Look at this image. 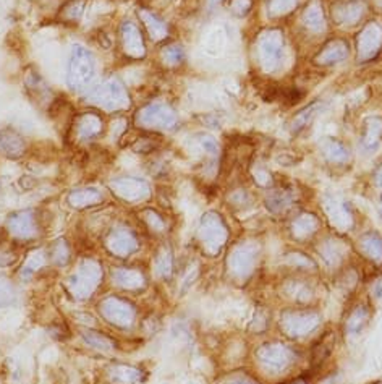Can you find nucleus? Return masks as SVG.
<instances>
[{"mask_svg":"<svg viewBox=\"0 0 382 384\" xmlns=\"http://www.w3.org/2000/svg\"><path fill=\"white\" fill-rule=\"evenodd\" d=\"M112 279L115 286L125 291H141L146 287V275L138 269H115L112 273Z\"/></svg>","mask_w":382,"mask_h":384,"instance_id":"20e7f679","label":"nucleus"},{"mask_svg":"<svg viewBox=\"0 0 382 384\" xmlns=\"http://www.w3.org/2000/svg\"><path fill=\"white\" fill-rule=\"evenodd\" d=\"M13 261H15V256L12 253L0 251V266H10Z\"/></svg>","mask_w":382,"mask_h":384,"instance_id":"4468645a","label":"nucleus"},{"mask_svg":"<svg viewBox=\"0 0 382 384\" xmlns=\"http://www.w3.org/2000/svg\"><path fill=\"white\" fill-rule=\"evenodd\" d=\"M107 378L112 384H136L143 378V372L130 365L113 363L107 368Z\"/></svg>","mask_w":382,"mask_h":384,"instance_id":"39448f33","label":"nucleus"},{"mask_svg":"<svg viewBox=\"0 0 382 384\" xmlns=\"http://www.w3.org/2000/svg\"><path fill=\"white\" fill-rule=\"evenodd\" d=\"M44 264V255L41 251L38 253H34L31 258H28V261H26V264L23 266V269H21V279L23 281H28V279L33 278V274L34 273H38V271L41 269V266Z\"/></svg>","mask_w":382,"mask_h":384,"instance_id":"f8f14e48","label":"nucleus"},{"mask_svg":"<svg viewBox=\"0 0 382 384\" xmlns=\"http://www.w3.org/2000/svg\"><path fill=\"white\" fill-rule=\"evenodd\" d=\"M238 384H247V383H238Z\"/></svg>","mask_w":382,"mask_h":384,"instance_id":"2eb2a0df","label":"nucleus"},{"mask_svg":"<svg viewBox=\"0 0 382 384\" xmlns=\"http://www.w3.org/2000/svg\"><path fill=\"white\" fill-rule=\"evenodd\" d=\"M101 200L99 193L95 190H81V192H75L71 193L68 201L70 205H74L75 207H83L86 205H93V203Z\"/></svg>","mask_w":382,"mask_h":384,"instance_id":"1a4fd4ad","label":"nucleus"},{"mask_svg":"<svg viewBox=\"0 0 382 384\" xmlns=\"http://www.w3.org/2000/svg\"><path fill=\"white\" fill-rule=\"evenodd\" d=\"M52 261L58 266H65L70 261V250L65 240H57L52 247Z\"/></svg>","mask_w":382,"mask_h":384,"instance_id":"ddd939ff","label":"nucleus"},{"mask_svg":"<svg viewBox=\"0 0 382 384\" xmlns=\"http://www.w3.org/2000/svg\"><path fill=\"white\" fill-rule=\"evenodd\" d=\"M83 339L88 342L91 347H94V349H99V350H112L113 349L112 339L104 336V334L91 331V329H88V331H83Z\"/></svg>","mask_w":382,"mask_h":384,"instance_id":"9d476101","label":"nucleus"},{"mask_svg":"<svg viewBox=\"0 0 382 384\" xmlns=\"http://www.w3.org/2000/svg\"><path fill=\"white\" fill-rule=\"evenodd\" d=\"M99 311H101L104 319H107L109 323L117 328L126 329L135 323V306L120 297H109L102 300L99 305Z\"/></svg>","mask_w":382,"mask_h":384,"instance_id":"f03ea898","label":"nucleus"},{"mask_svg":"<svg viewBox=\"0 0 382 384\" xmlns=\"http://www.w3.org/2000/svg\"><path fill=\"white\" fill-rule=\"evenodd\" d=\"M102 279V269L98 261L85 260L75 274L67 281V289L76 300H86L95 292Z\"/></svg>","mask_w":382,"mask_h":384,"instance_id":"f257e3e1","label":"nucleus"},{"mask_svg":"<svg viewBox=\"0 0 382 384\" xmlns=\"http://www.w3.org/2000/svg\"><path fill=\"white\" fill-rule=\"evenodd\" d=\"M16 302V291L7 278L0 275V308L10 306Z\"/></svg>","mask_w":382,"mask_h":384,"instance_id":"9b49d317","label":"nucleus"},{"mask_svg":"<svg viewBox=\"0 0 382 384\" xmlns=\"http://www.w3.org/2000/svg\"><path fill=\"white\" fill-rule=\"evenodd\" d=\"M156 271L162 279H170L174 274V256L169 248H161L156 256Z\"/></svg>","mask_w":382,"mask_h":384,"instance_id":"6e6552de","label":"nucleus"},{"mask_svg":"<svg viewBox=\"0 0 382 384\" xmlns=\"http://www.w3.org/2000/svg\"><path fill=\"white\" fill-rule=\"evenodd\" d=\"M106 245L112 255L120 256V258H126V256H130L131 253L136 251L138 242H136L135 236L130 232V230L115 229L109 234Z\"/></svg>","mask_w":382,"mask_h":384,"instance_id":"7ed1b4c3","label":"nucleus"},{"mask_svg":"<svg viewBox=\"0 0 382 384\" xmlns=\"http://www.w3.org/2000/svg\"><path fill=\"white\" fill-rule=\"evenodd\" d=\"M8 229L18 238H30L36 234V223L31 212H18L8 221Z\"/></svg>","mask_w":382,"mask_h":384,"instance_id":"423d86ee","label":"nucleus"},{"mask_svg":"<svg viewBox=\"0 0 382 384\" xmlns=\"http://www.w3.org/2000/svg\"><path fill=\"white\" fill-rule=\"evenodd\" d=\"M113 188L117 190L118 195L126 198V200H139V198L146 196L148 193L146 183L138 179L118 180V182L113 183Z\"/></svg>","mask_w":382,"mask_h":384,"instance_id":"0eeeda50","label":"nucleus"}]
</instances>
